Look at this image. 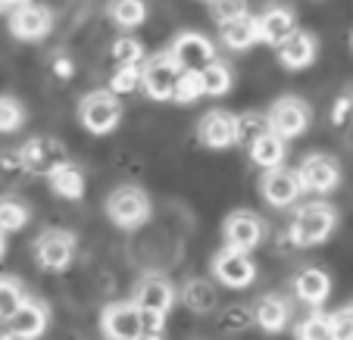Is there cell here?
<instances>
[{
	"label": "cell",
	"mask_w": 353,
	"mask_h": 340,
	"mask_svg": "<svg viewBox=\"0 0 353 340\" xmlns=\"http://www.w3.org/2000/svg\"><path fill=\"white\" fill-rule=\"evenodd\" d=\"M334 228H338V209L328 203H307L291 219V240L297 247H316L332 237Z\"/></svg>",
	"instance_id": "6da1fadb"
},
{
	"label": "cell",
	"mask_w": 353,
	"mask_h": 340,
	"mask_svg": "<svg viewBox=\"0 0 353 340\" xmlns=\"http://www.w3.org/2000/svg\"><path fill=\"white\" fill-rule=\"evenodd\" d=\"M107 215L122 231H134L150 219V200H147V193L141 187L122 184L107 197Z\"/></svg>",
	"instance_id": "7a4b0ae2"
},
{
	"label": "cell",
	"mask_w": 353,
	"mask_h": 340,
	"mask_svg": "<svg viewBox=\"0 0 353 340\" xmlns=\"http://www.w3.org/2000/svg\"><path fill=\"white\" fill-rule=\"evenodd\" d=\"M79 122L91 134H110L122 122V103L110 91H91L79 103Z\"/></svg>",
	"instance_id": "3957f363"
},
{
	"label": "cell",
	"mask_w": 353,
	"mask_h": 340,
	"mask_svg": "<svg viewBox=\"0 0 353 340\" xmlns=\"http://www.w3.org/2000/svg\"><path fill=\"white\" fill-rule=\"evenodd\" d=\"M269 119V131L279 134L281 140L288 138H300V134L310 128L313 113H310V103L300 100V97H279L272 103V109L266 113Z\"/></svg>",
	"instance_id": "277c9868"
},
{
	"label": "cell",
	"mask_w": 353,
	"mask_h": 340,
	"mask_svg": "<svg viewBox=\"0 0 353 340\" xmlns=\"http://www.w3.org/2000/svg\"><path fill=\"white\" fill-rule=\"evenodd\" d=\"M181 69L175 66V60L166 54H154L141 63V87L147 91L150 100H172L175 81H179Z\"/></svg>",
	"instance_id": "5b68a950"
},
{
	"label": "cell",
	"mask_w": 353,
	"mask_h": 340,
	"mask_svg": "<svg viewBox=\"0 0 353 340\" xmlns=\"http://www.w3.org/2000/svg\"><path fill=\"white\" fill-rule=\"evenodd\" d=\"M22 169L32 175H54L60 166L69 162V153L57 138H32L19 147Z\"/></svg>",
	"instance_id": "8992f818"
},
{
	"label": "cell",
	"mask_w": 353,
	"mask_h": 340,
	"mask_svg": "<svg viewBox=\"0 0 353 340\" xmlns=\"http://www.w3.org/2000/svg\"><path fill=\"white\" fill-rule=\"evenodd\" d=\"M169 56L175 60V66H179L181 72H200L203 66L216 63V47H213V41H210L207 34H200V32H181L179 38L172 41V50H169Z\"/></svg>",
	"instance_id": "52a82bcc"
},
{
	"label": "cell",
	"mask_w": 353,
	"mask_h": 340,
	"mask_svg": "<svg viewBox=\"0 0 353 340\" xmlns=\"http://www.w3.org/2000/svg\"><path fill=\"white\" fill-rule=\"evenodd\" d=\"M213 275L219 284L232 287V290H244V287L254 284L256 266H254V259L247 253H241V250L222 247L219 253L213 256Z\"/></svg>",
	"instance_id": "ba28073f"
},
{
	"label": "cell",
	"mask_w": 353,
	"mask_h": 340,
	"mask_svg": "<svg viewBox=\"0 0 353 340\" xmlns=\"http://www.w3.org/2000/svg\"><path fill=\"white\" fill-rule=\"evenodd\" d=\"M260 193H263V200H266L269 206L288 209V206H294V203L300 200L303 187H300L297 172H291V169L279 166V169H269V172H263V178H260Z\"/></svg>",
	"instance_id": "9c48e42d"
},
{
	"label": "cell",
	"mask_w": 353,
	"mask_h": 340,
	"mask_svg": "<svg viewBox=\"0 0 353 340\" xmlns=\"http://www.w3.org/2000/svg\"><path fill=\"white\" fill-rule=\"evenodd\" d=\"M75 256V237L69 231H44L34 240V259L47 272H63L69 268Z\"/></svg>",
	"instance_id": "30bf717a"
},
{
	"label": "cell",
	"mask_w": 353,
	"mask_h": 340,
	"mask_svg": "<svg viewBox=\"0 0 353 340\" xmlns=\"http://www.w3.org/2000/svg\"><path fill=\"white\" fill-rule=\"evenodd\" d=\"M297 178L303 191H313V193H332L334 187L341 184V166L334 156L325 153H313L303 160V166L297 169Z\"/></svg>",
	"instance_id": "8fae6325"
},
{
	"label": "cell",
	"mask_w": 353,
	"mask_h": 340,
	"mask_svg": "<svg viewBox=\"0 0 353 340\" xmlns=\"http://www.w3.org/2000/svg\"><path fill=\"white\" fill-rule=\"evenodd\" d=\"M100 328L107 340H134L141 334V312L132 300L110 303L100 315Z\"/></svg>",
	"instance_id": "7c38bea8"
},
{
	"label": "cell",
	"mask_w": 353,
	"mask_h": 340,
	"mask_svg": "<svg viewBox=\"0 0 353 340\" xmlns=\"http://www.w3.org/2000/svg\"><path fill=\"white\" fill-rule=\"evenodd\" d=\"M222 234H225V247L241 250V253H250V250H256L263 244L266 228H263V222L256 219L254 213H232L225 219Z\"/></svg>",
	"instance_id": "4fadbf2b"
},
{
	"label": "cell",
	"mask_w": 353,
	"mask_h": 340,
	"mask_svg": "<svg viewBox=\"0 0 353 340\" xmlns=\"http://www.w3.org/2000/svg\"><path fill=\"white\" fill-rule=\"evenodd\" d=\"M132 303L141 309V312L166 315L169 309H172V303H175L172 281L163 278V275H147V278L138 284V290H134V300Z\"/></svg>",
	"instance_id": "5bb4252c"
},
{
	"label": "cell",
	"mask_w": 353,
	"mask_h": 340,
	"mask_svg": "<svg viewBox=\"0 0 353 340\" xmlns=\"http://www.w3.org/2000/svg\"><path fill=\"white\" fill-rule=\"evenodd\" d=\"M197 138L203 147L225 150V147H232V144H238V122H234V116L225 113V109H213V113H207L200 119Z\"/></svg>",
	"instance_id": "9a60e30c"
},
{
	"label": "cell",
	"mask_w": 353,
	"mask_h": 340,
	"mask_svg": "<svg viewBox=\"0 0 353 340\" xmlns=\"http://www.w3.org/2000/svg\"><path fill=\"white\" fill-rule=\"evenodd\" d=\"M275 50H279L281 66L291 69V72H297V69H310L316 63V56H319V41H316L310 32H300L297 28V32L288 34Z\"/></svg>",
	"instance_id": "2e32d148"
},
{
	"label": "cell",
	"mask_w": 353,
	"mask_h": 340,
	"mask_svg": "<svg viewBox=\"0 0 353 340\" xmlns=\"http://www.w3.org/2000/svg\"><path fill=\"white\" fill-rule=\"evenodd\" d=\"M50 10L34 7V3H22L10 13V32L19 41H41L50 32Z\"/></svg>",
	"instance_id": "e0dca14e"
},
{
	"label": "cell",
	"mask_w": 353,
	"mask_h": 340,
	"mask_svg": "<svg viewBox=\"0 0 353 340\" xmlns=\"http://www.w3.org/2000/svg\"><path fill=\"white\" fill-rule=\"evenodd\" d=\"M47 321H50V312H47L44 303L38 300H28L10 315V328H13V337L16 340H38L44 337L47 331Z\"/></svg>",
	"instance_id": "ac0fdd59"
},
{
	"label": "cell",
	"mask_w": 353,
	"mask_h": 340,
	"mask_svg": "<svg viewBox=\"0 0 353 340\" xmlns=\"http://www.w3.org/2000/svg\"><path fill=\"white\" fill-rule=\"evenodd\" d=\"M294 32H297V16L288 7H272L263 16H256V38H260L263 44L279 47L281 41Z\"/></svg>",
	"instance_id": "d6986e66"
},
{
	"label": "cell",
	"mask_w": 353,
	"mask_h": 340,
	"mask_svg": "<svg viewBox=\"0 0 353 340\" xmlns=\"http://www.w3.org/2000/svg\"><path fill=\"white\" fill-rule=\"evenodd\" d=\"M294 294L303 303H310V306H322V303L328 300V294H332V278H328L322 268L310 266V268H303V272H297V278H294Z\"/></svg>",
	"instance_id": "ffe728a7"
},
{
	"label": "cell",
	"mask_w": 353,
	"mask_h": 340,
	"mask_svg": "<svg viewBox=\"0 0 353 340\" xmlns=\"http://www.w3.org/2000/svg\"><path fill=\"white\" fill-rule=\"evenodd\" d=\"M250 315H254V321L266 334H279L281 328L288 325V319H291V306H288L279 294H266V297L256 300V306H254V312Z\"/></svg>",
	"instance_id": "44dd1931"
},
{
	"label": "cell",
	"mask_w": 353,
	"mask_h": 340,
	"mask_svg": "<svg viewBox=\"0 0 353 340\" xmlns=\"http://www.w3.org/2000/svg\"><path fill=\"white\" fill-rule=\"evenodd\" d=\"M47 181H50V191H54L57 197H63V200H81V197H85V175H81V169L72 166V162L60 166L54 175H47Z\"/></svg>",
	"instance_id": "7402d4cb"
},
{
	"label": "cell",
	"mask_w": 353,
	"mask_h": 340,
	"mask_svg": "<svg viewBox=\"0 0 353 340\" xmlns=\"http://www.w3.org/2000/svg\"><path fill=\"white\" fill-rule=\"evenodd\" d=\"M250 160L256 162L260 169H279L281 162H285V140L279 138V134H263V138H256L254 144H250Z\"/></svg>",
	"instance_id": "603a6c76"
},
{
	"label": "cell",
	"mask_w": 353,
	"mask_h": 340,
	"mask_svg": "<svg viewBox=\"0 0 353 340\" xmlns=\"http://www.w3.org/2000/svg\"><path fill=\"white\" fill-rule=\"evenodd\" d=\"M256 19L254 16H241L234 22H225L222 25V44L232 47V50H247V47L256 44Z\"/></svg>",
	"instance_id": "cb8c5ba5"
},
{
	"label": "cell",
	"mask_w": 353,
	"mask_h": 340,
	"mask_svg": "<svg viewBox=\"0 0 353 340\" xmlns=\"http://www.w3.org/2000/svg\"><path fill=\"white\" fill-rule=\"evenodd\" d=\"M107 13H110V19H113L119 28L132 32V28L144 25V19H147V0H110Z\"/></svg>",
	"instance_id": "d4e9b609"
},
{
	"label": "cell",
	"mask_w": 353,
	"mask_h": 340,
	"mask_svg": "<svg viewBox=\"0 0 353 340\" xmlns=\"http://www.w3.org/2000/svg\"><path fill=\"white\" fill-rule=\"evenodd\" d=\"M32 219V209L19 200V197H0V231L3 234H13L22 231Z\"/></svg>",
	"instance_id": "484cf974"
},
{
	"label": "cell",
	"mask_w": 353,
	"mask_h": 340,
	"mask_svg": "<svg viewBox=\"0 0 353 340\" xmlns=\"http://www.w3.org/2000/svg\"><path fill=\"white\" fill-rule=\"evenodd\" d=\"M181 300H185V306L191 309V312H210V309L216 306V287L203 278H194L185 284Z\"/></svg>",
	"instance_id": "4316f807"
},
{
	"label": "cell",
	"mask_w": 353,
	"mask_h": 340,
	"mask_svg": "<svg viewBox=\"0 0 353 340\" xmlns=\"http://www.w3.org/2000/svg\"><path fill=\"white\" fill-rule=\"evenodd\" d=\"M200 87L207 97H222V94L232 91V69L225 63H210V66L200 69Z\"/></svg>",
	"instance_id": "83f0119b"
},
{
	"label": "cell",
	"mask_w": 353,
	"mask_h": 340,
	"mask_svg": "<svg viewBox=\"0 0 353 340\" xmlns=\"http://www.w3.org/2000/svg\"><path fill=\"white\" fill-rule=\"evenodd\" d=\"M22 303H26L22 284L16 278H10V275H0V319H10Z\"/></svg>",
	"instance_id": "f1b7e54d"
},
{
	"label": "cell",
	"mask_w": 353,
	"mask_h": 340,
	"mask_svg": "<svg viewBox=\"0 0 353 340\" xmlns=\"http://www.w3.org/2000/svg\"><path fill=\"white\" fill-rule=\"evenodd\" d=\"M22 122H26V109H22V103L16 100V97H10V94H0V134L19 131Z\"/></svg>",
	"instance_id": "f546056e"
},
{
	"label": "cell",
	"mask_w": 353,
	"mask_h": 340,
	"mask_svg": "<svg viewBox=\"0 0 353 340\" xmlns=\"http://www.w3.org/2000/svg\"><path fill=\"white\" fill-rule=\"evenodd\" d=\"M234 122H238V140L241 144H247V147H250L256 138L269 134V119L266 116L247 113V116H234Z\"/></svg>",
	"instance_id": "4dcf8cb0"
},
{
	"label": "cell",
	"mask_w": 353,
	"mask_h": 340,
	"mask_svg": "<svg viewBox=\"0 0 353 340\" xmlns=\"http://www.w3.org/2000/svg\"><path fill=\"white\" fill-rule=\"evenodd\" d=\"M113 56L119 66H141V63H144V47H141L138 38L122 34V38H116V44H113Z\"/></svg>",
	"instance_id": "1f68e13d"
},
{
	"label": "cell",
	"mask_w": 353,
	"mask_h": 340,
	"mask_svg": "<svg viewBox=\"0 0 353 340\" xmlns=\"http://www.w3.org/2000/svg\"><path fill=\"white\" fill-rule=\"evenodd\" d=\"M297 340H334L332 337V325H328V315L313 312L297 325Z\"/></svg>",
	"instance_id": "d6a6232c"
},
{
	"label": "cell",
	"mask_w": 353,
	"mask_h": 340,
	"mask_svg": "<svg viewBox=\"0 0 353 340\" xmlns=\"http://www.w3.org/2000/svg\"><path fill=\"white\" fill-rule=\"evenodd\" d=\"M197 97H203V87H200V72H181L179 81H175L172 100L181 103V107H188V103H194Z\"/></svg>",
	"instance_id": "836d02e7"
},
{
	"label": "cell",
	"mask_w": 353,
	"mask_h": 340,
	"mask_svg": "<svg viewBox=\"0 0 353 340\" xmlns=\"http://www.w3.org/2000/svg\"><path fill=\"white\" fill-rule=\"evenodd\" d=\"M210 16H213L219 25L234 22L241 16H247V0H210Z\"/></svg>",
	"instance_id": "e575fe53"
},
{
	"label": "cell",
	"mask_w": 353,
	"mask_h": 340,
	"mask_svg": "<svg viewBox=\"0 0 353 340\" xmlns=\"http://www.w3.org/2000/svg\"><path fill=\"white\" fill-rule=\"evenodd\" d=\"M141 87V66H119L110 78V94H132Z\"/></svg>",
	"instance_id": "d590c367"
},
{
	"label": "cell",
	"mask_w": 353,
	"mask_h": 340,
	"mask_svg": "<svg viewBox=\"0 0 353 340\" xmlns=\"http://www.w3.org/2000/svg\"><path fill=\"white\" fill-rule=\"evenodd\" d=\"M328 325H332L334 340H353V312H350V306L328 315Z\"/></svg>",
	"instance_id": "8d00e7d4"
},
{
	"label": "cell",
	"mask_w": 353,
	"mask_h": 340,
	"mask_svg": "<svg viewBox=\"0 0 353 340\" xmlns=\"http://www.w3.org/2000/svg\"><path fill=\"white\" fill-rule=\"evenodd\" d=\"M22 172H26V169H22L19 150H7V153H0V175H3V178H19Z\"/></svg>",
	"instance_id": "74e56055"
},
{
	"label": "cell",
	"mask_w": 353,
	"mask_h": 340,
	"mask_svg": "<svg viewBox=\"0 0 353 340\" xmlns=\"http://www.w3.org/2000/svg\"><path fill=\"white\" fill-rule=\"evenodd\" d=\"M250 321H254V315L247 312V309H241V306L228 309V312L222 315V328H228V331H241V328H247Z\"/></svg>",
	"instance_id": "f35d334b"
},
{
	"label": "cell",
	"mask_w": 353,
	"mask_h": 340,
	"mask_svg": "<svg viewBox=\"0 0 353 340\" xmlns=\"http://www.w3.org/2000/svg\"><path fill=\"white\" fill-rule=\"evenodd\" d=\"M347 116H353V100H350V94H344V97H341V100L334 103V113H332L334 125H344Z\"/></svg>",
	"instance_id": "ab89813d"
},
{
	"label": "cell",
	"mask_w": 353,
	"mask_h": 340,
	"mask_svg": "<svg viewBox=\"0 0 353 340\" xmlns=\"http://www.w3.org/2000/svg\"><path fill=\"white\" fill-rule=\"evenodd\" d=\"M0 340H16L13 328H10V319H0Z\"/></svg>",
	"instance_id": "60d3db41"
},
{
	"label": "cell",
	"mask_w": 353,
	"mask_h": 340,
	"mask_svg": "<svg viewBox=\"0 0 353 340\" xmlns=\"http://www.w3.org/2000/svg\"><path fill=\"white\" fill-rule=\"evenodd\" d=\"M134 340H163V337H160V334H154V331H141Z\"/></svg>",
	"instance_id": "b9f144b4"
},
{
	"label": "cell",
	"mask_w": 353,
	"mask_h": 340,
	"mask_svg": "<svg viewBox=\"0 0 353 340\" xmlns=\"http://www.w3.org/2000/svg\"><path fill=\"white\" fill-rule=\"evenodd\" d=\"M3 253H7V237H3V231H0V259H3Z\"/></svg>",
	"instance_id": "7bdbcfd3"
},
{
	"label": "cell",
	"mask_w": 353,
	"mask_h": 340,
	"mask_svg": "<svg viewBox=\"0 0 353 340\" xmlns=\"http://www.w3.org/2000/svg\"><path fill=\"white\" fill-rule=\"evenodd\" d=\"M7 3H16V7H22V3H28V0H7Z\"/></svg>",
	"instance_id": "ee69618b"
},
{
	"label": "cell",
	"mask_w": 353,
	"mask_h": 340,
	"mask_svg": "<svg viewBox=\"0 0 353 340\" xmlns=\"http://www.w3.org/2000/svg\"><path fill=\"white\" fill-rule=\"evenodd\" d=\"M3 7H7V0H0V10H3Z\"/></svg>",
	"instance_id": "f6af8a7d"
},
{
	"label": "cell",
	"mask_w": 353,
	"mask_h": 340,
	"mask_svg": "<svg viewBox=\"0 0 353 340\" xmlns=\"http://www.w3.org/2000/svg\"><path fill=\"white\" fill-rule=\"evenodd\" d=\"M350 100H353V94H350Z\"/></svg>",
	"instance_id": "bcb514c9"
},
{
	"label": "cell",
	"mask_w": 353,
	"mask_h": 340,
	"mask_svg": "<svg viewBox=\"0 0 353 340\" xmlns=\"http://www.w3.org/2000/svg\"><path fill=\"white\" fill-rule=\"evenodd\" d=\"M350 312H353V306H350Z\"/></svg>",
	"instance_id": "7dc6e473"
},
{
	"label": "cell",
	"mask_w": 353,
	"mask_h": 340,
	"mask_svg": "<svg viewBox=\"0 0 353 340\" xmlns=\"http://www.w3.org/2000/svg\"><path fill=\"white\" fill-rule=\"evenodd\" d=\"M350 44H353V38H350Z\"/></svg>",
	"instance_id": "c3c4849f"
}]
</instances>
